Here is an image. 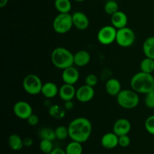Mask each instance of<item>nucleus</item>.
<instances>
[{"instance_id": "nucleus-1", "label": "nucleus", "mask_w": 154, "mask_h": 154, "mask_svg": "<svg viewBox=\"0 0 154 154\" xmlns=\"http://www.w3.org/2000/svg\"><path fill=\"white\" fill-rule=\"evenodd\" d=\"M69 138L72 141L84 143L88 141L93 130V126L90 120L80 117L75 118L68 126Z\"/></svg>"}, {"instance_id": "nucleus-2", "label": "nucleus", "mask_w": 154, "mask_h": 154, "mask_svg": "<svg viewBox=\"0 0 154 154\" xmlns=\"http://www.w3.org/2000/svg\"><path fill=\"white\" fill-rule=\"evenodd\" d=\"M131 89L138 93L147 94L153 91L154 78L152 74L139 72L135 74L130 80Z\"/></svg>"}, {"instance_id": "nucleus-3", "label": "nucleus", "mask_w": 154, "mask_h": 154, "mask_svg": "<svg viewBox=\"0 0 154 154\" xmlns=\"http://www.w3.org/2000/svg\"><path fill=\"white\" fill-rule=\"evenodd\" d=\"M51 60L56 68L64 70L74 65V54L64 47H57L51 53Z\"/></svg>"}, {"instance_id": "nucleus-4", "label": "nucleus", "mask_w": 154, "mask_h": 154, "mask_svg": "<svg viewBox=\"0 0 154 154\" xmlns=\"http://www.w3.org/2000/svg\"><path fill=\"white\" fill-rule=\"evenodd\" d=\"M117 102L121 108L130 110L136 108L140 102L138 93L131 90H122L116 96Z\"/></svg>"}, {"instance_id": "nucleus-5", "label": "nucleus", "mask_w": 154, "mask_h": 154, "mask_svg": "<svg viewBox=\"0 0 154 154\" xmlns=\"http://www.w3.org/2000/svg\"><path fill=\"white\" fill-rule=\"evenodd\" d=\"M53 29L58 34H66L72 29L73 26L72 14L69 13H59L53 21Z\"/></svg>"}, {"instance_id": "nucleus-6", "label": "nucleus", "mask_w": 154, "mask_h": 154, "mask_svg": "<svg viewBox=\"0 0 154 154\" xmlns=\"http://www.w3.org/2000/svg\"><path fill=\"white\" fill-rule=\"evenodd\" d=\"M42 81L38 75L29 74L24 77L23 80V88L26 93L32 96H35L42 92Z\"/></svg>"}, {"instance_id": "nucleus-7", "label": "nucleus", "mask_w": 154, "mask_h": 154, "mask_svg": "<svg viewBox=\"0 0 154 154\" xmlns=\"http://www.w3.org/2000/svg\"><path fill=\"white\" fill-rule=\"evenodd\" d=\"M135 42V34L129 27H123L117 29L116 42L121 48H129Z\"/></svg>"}, {"instance_id": "nucleus-8", "label": "nucleus", "mask_w": 154, "mask_h": 154, "mask_svg": "<svg viewBox=\"0 0 154 154\" xmlns=\"http://www.w3.org/2000/svg\"><path fill=\"white\" fill-rule=\"evenodd\" d=\"M117 29L112 25L105 26L97 33L98 42L102 45H110L116 42Z\"/></svg>"}, {"instance_id": "nucleus-9", "label": "nucleus", "mask_w": 154, "mask_h": 154, "mask_svg": "<svg viewBox=\"0 0 154 154\" xmlns=\"http://www.w3.org/2000/svg\"><path fill=\"white\" fill-rule=\"evenodd\" d=\"M13 111L15 116L20 120H26L28 117L33 114L32 107L26 101L17 102L13 107Z\"/></svg>"}, {"instance_id": "nucleus-10", "label": "nucleus", "mask_w": 154, "mask_h": 154, "mask_svg": "<svg viewBox=\"0 0 154 154\" xmlns=\"http://www.w3.org/2000/svg\"><path fill=\"white\" fill-rule=\"evenodd\" d=\"M95 96V90L93 87L84 84L77 89L75 98L81 103H87L90 102Z\"/></svg>"}, {"instance_id": "nucleus-11", "label": "nucleus", "mask_w": 154, "mask_h": 154, "mask_svg": "<svg viewBox=\"0 0 154 154\" xmlns=\"http://www.w3.org/2000/svg\"><path fill=\"white\" fill-rule=\"evenodd\" d=\"M132 128L130 121L126 118H120L114 122L113 125V132L118 136L128 135Z\"/></svg>"}, {"instance_id": "nucleus-12", "label": "nucleus", "mask_w": 154, "mask_h": 154, "mask_svg": "<svg viewBox=\"0 0 154 154\" xmlns=\"http://www.w3.org/2000/svg\"><path fill=\"white\" fill-rule=\"evenodd\" d=\"M80 78V74L77 68L73 66L69 68H66L63 70L62 73V79L64 84H69L75 85L78 81Z\"/></svg>"}, {"instance_id": "nucleus-13", "label": "nucleus", "mask_w": 154, "mask_h": 154, "mask_svg": "<svg viewBox=\"0 0 154 154\" xmlns=\"http://www.w3.org/2000/svg\"><path fill=\"white\" fill-rule=\"evenodd\" d=\"M72 22L73 26L78 30H85L90 25L89 18L84 12L76 11L72 14Z\"/></svg>"}, {"instance_id": "nucleus-14", "label": "nucleus", "mask_w": 154, "mask_h": 154, "mask_svg": "<svg viewBox=\"0 0 154 154\" xmlns=\"http://www.w3.org/2000/svg\"><path fill=\"white\" fill-rule=\"evenodd\" d=\"M76 89L72 84H64L59 88V94L60 99L63 101L73 100L76 96Z\"/></svg>"}, {"instance_id": "nucleus-15", "label": "nucleus", "mask_w": 154, "mask_h": 154, "mask_svg": "<svg viewBox=\"0 0 154 154\" xmlns=\"http://www.w3.org/2000/svg\"><path fill=\"white\" fill-rule=\"evenodd\" d=\"M101 144L104 148L108 150L115 148L119 145V136L114 132L105 133L101 138Z\"/></svg>"}, {"instance_id": "nucleus-16", "label": "nucleus", "mask_w": 154, "mask_h": 154, "mask_svg": "<svg viewBox=\"0 0 154 154\" xmlns=\"http://www.w3.org/2000/svg\"><path fill=\"white\" fill-rule=\"evenodd\" d=\"M111 23L113 26L117 29L127 26L128 17L125 12L118 11L111 16Z\"/></svg>"}, {"instance_id": "nucleus-17", "label": "nucleus", "mask_w": 154, "mask_h": 154, "mask_svg": "<svg viewBox=\"0 0 154 154\" xmlns=\"http://www.w3.org/2000/svg\"><path fill=\"white\" fill-rule=\"evenodd\" d=\"M91 56L90 53L85 50L78 51L74 54V65L77 67H84L90 63Z\"/></svg>"}, {"instance_id": "nucleus-18", "label": "nucleus", "mask_w": 154, "mask_h": 154, "mask_svg": "<svg viewBox=\"0 0 154 154\" xmlns=\"http://www.w3.org/2000/svg\"><path fill=\"white\" fill-rule=\"evenodd\" d=\"M105 90L111 96H117L122 90L121 83L117 78H109L105 83Z\"/></svg>"}, {"instance_id": "nucleus-19", "label": "nucleus", "mask_w": 154, "mask_h": 154, "mask_svg": "<svg viewBox=\"0 0 154 154\" xmlns=\"http://www.w3.org/2000/svg\"><path fill=\"white\" fill-rule=\"evenodd\" d=\"M41 93L47 99H53L59 94V88L55 83L49 81L43 84Z\"/></svg>"}, {"instance_id": "nucleus-20", "label": "nucleus", "mask_w": 154, "mask_h": 154, "mask_svg": "<svg viewBox=\"0 0 154 154\" xmlns=\"http://www.w3.org/2000/svg\"><path fill=\"white\" fill-rule=\"evenodd\" d=\"M8 143L9 147L12 150H15V151L22 150L23 147H24L23 139H22L21 137L17 134H11L8 137Z\"/></svg>"}, {"instance_id": "nucleus-21", "label": "nucleus", "mask_w": 154, "mask_h": 154, "mask_svg": "<svg viewBox=\"0 0 154 154\" xmlns=\"http://www.w3.org/2000/svg\"><path fill=\"white\" fill-rule=\"evenodd\" d=\"M142 50L145 57L154 60V36H150L144 40Z\"/></svg>"}, {"instance_id": "nucleus-22", "label": "nucleus", "mask_w": 154, "mask_h": 154, "mask_svg": "<svg viewBox=\"0 0 154 154\" xmlns=\"http://www.w3.org/2000/svg\"><path fill=\"white\" fill-rule=\"evenodd\" d=\"M66 111L64 107H61L57 104L50 105L48 108L49 115L56 120H62L66 116Z\"/></svg>"}, {"instance_id": "nucleus-23", "label": "nucleus", "mask_w": 154, "mask_h": 154, "mask_svg": "<svg viewBox=\"0 0 154 154\" xmlns=\"http://www.w3.org/2000/svg\"><path fill=\"white\" fill-rule=\"evenodd\" d=\"M54 6L59 13H69L72 10L70 0H55Z\"/></svg>"}, {"instance_id": "nucleus-24", "label": "nucleus", "mask_w": 154, "mask_h": 154, "mask_svg": "<svg viewBox=\"0 0 154 154\" xmlns=\"http://www.w3.org/2000/svg\"><path fill=\"white\" fill-rule=\"evenodd\" d=\"M65 150H66V154H82V143L72 140V141L67 144Z\"/></svg>"}, {"instance_id": "nucleus-25", "label": "nucleus", "mask_w": 154, "mask_h": 154, "mask_svg": "<svg viewBox=\"0 0 154 154\" xmlns=\"http://www.w3.org/2000/svg\"><path fill=\"white\" fill-rule=\"evenodd\" d=\"M140 69L145 73L152 74L154 72V60L145 57L140 63Z\"/></svg>"}, {"instance_id": "nucleus-26", "label": "nucleus", "mask_w": 154, "mask_h": 154, "mask_svg": "<svg viewBox=\"0 0 154 154\" xmlns=\"http://www.w3.org/2000/svg\"><path fill=\"white\" fill-rule=\"evenodd\" d=\"M38 135L41 139L50 140V141H54L57 139L56 138L55 130L50 127H43L39 130Z\"/></svg>"}, {"instance_id": "nucleus-27", "label": "nucleus", "mask_w": 154, "mask_h": 154, "mask_svg": "<svg viewBox=\"0 0 154 154\" xmlns=\"http://www.w3.org/2000/svg\"><path fill=\"white\" fill-rule=\"evenodd\" d=\"M39 149L43 153L50 154L54 149L53 141L50 140L41 139L39 143Z\"/></svg>"}, {"instance_id": "nucleus-28", "label": "nucleus", "mask_w": 154, "mask_h": 154, "mask_svg": "<svg viewBox=\"0 0 154 154\" xmlns=\"http://www.w3.org/2000/svg\"><path fill=\"white\" fill-rule=\"evenodd\" d=\"M104 9H105V11L107 14L111 16L114 14H115L116 12L118 11L119 5L117 2L114 1V0H109L105 4Z\"/></svg>"}, {"instance_id": "nucleus-29", "label": "nucleus", "mask_w": 154, "mask_h": 154, "mask_svg": "<svg viewBox=\"0 0 154 154\" xmlns=\"http://www.w3.org/2000/svg\"><path fill=\"white\" fill-rule=\"evenodd\" d=\"M54 130H55L56 138H57V139L60 140V141H63V140L66 139L68 137H69L68 126L66 127L65 126H59Z\"/></svg>"}, {"instance_id": "nucleus-30", "label": "nucleus", "mask_w": 154, "mask_h": 154, "mask_svg": "<svg viewBox=\"0 0 154 154\" xmlns=\"http://www.w3.org/2000/svg\"><path fill=\"white\" fill-rule=\"evenodd\" d=\"M146 131L150 135H154V115H150L144 121Z\"/></svg>"}, {"instance_id": "nucleus-31", "label": "nucleus", "mask_w": 154, "mask_h": 154, "mask_svg": "<svg viewBox=\"0 0 154 154\" xmlns=\"http://www.w3.org/2000/svg\"><path fill=\"white\" fill-rule=\"evenodd\" d=\"M144 104L150 109H154V92L151 91L145 94Z\"/></svg>"}, {"instance_id": "nucleus-32", "label": "nucleus", "mask_w": 154, "mask_h": 154, "mask_svg": "<svg viewBox=\"0 0 154 154\" xmlns=\"http://www.w3.org/2000/svg\"><path fill=\"white\" fill-rule=\"evenodd\" d=\"M85 84L90 87H94L98 84V77L95 74H89L85 78Z\"/></svg>"}, {"instance_id": "nucleus-33", "label": "nucleus", "mask_w": 154, "mask_h": 154, "mask_svg": "<svg viewBox=\"0 0 154 154\" xmlns=\"http://www.w3.org/2000/svg\"><path fill=\"white\" fill-rule=\"evenodd\" d=\"M131 143V139L128 135L119 136V146L121 147H129Z\"/></svg>"}, {"instance_id": "nucleus-34", "label": "nucleus", "mask_w": 154, "mask_h": 154, "mask_svg": "<svg viewBox=\"0 0 154 154\" xmlns=\"http://www.w3.org/2000/svg\"><path fill=\"white\" fill-rule=\"evenodd\" d=\"M27 123H28L29 126H35L39 122V118L36 114H32L28 117V119L26 120Z\"/></svg>"}, {"instance_id": "nucleus-35", "label": "nucleus", "mask_w": 154, "mask_h": 154, "mask_svg": "<svg viewBox=\"0 0 154 154\" xmlns=\"http://www.w3.org/2000/svg\"><path fill=\"white\" fill-rule=\"evenodd\" d=\"M63 107H64V108L66 111H70V110H72L74 108V102H72V100L66 101V102H64V104H63Z\"/></svg>"}, {"instance_id": "nucleus-36", "label": "nucleus", "mask_w": 154, "mask_h": 154, "mask_svg": "<svg viewBox=\"0 0 154 154\" xmlns=\"http://www.w3.org/2000/svg\"><path fill=\"white\" fill-rule=\"evenodd\" d=\"M24 147H31L33 144V139L30 137H26L23 139Z\"/></svg>"}, {"instance_id": "nucleus-37", "label": "nucleus", "mask_w": 154, "mask_h": 154, "mask_svg": "<svg viewBox=\"0 0 154 154\" xmlns=\"http://www.w3.org/2000/svg\"><path fill=\"white\" fill-rule=\"evenodd\" d=\"M50 154H66V150H63V149L60 148V147H56Z\"/></svg>"}, {"instance_id": "nucleus-38", "label": "nucleus", "mask_w": 154, "mask_h": 154, "mask_svg": "<svg viewBox=\"0 0 154 154\" xmlns=\"http://www.w3.org/2000/svg\"><path fill=\"white\" fill-rule=\"evenodd\" d=\"M8 0H0V8L5 7L8 5Z\"/></svg>"}, {"instance_id": "nucleus-39", "label": "nucleus", "mask_w": 154, "mask_h": 154, "mask_svg": "<svg viewBox=\"0 0 154 154\" xmlns=\"http://www.w3.org/2000/svg\"><path fill=\"white\" fill-rule=\"evenodd\" d=\"M75 1L78 2H84L85 0H75Z\"/></svg>"}, {"instance_id": "nucleus-40", "label": "nucleus", "mask_w": 154, "mask_h": 154, "mask_svg": "<svg viewBox=\"0 0 154 154\" xmlns=\"http://www.w3.org/2000/svg\"><path fill=\"white\" fill-rule=\"evenodd\" d=\"M117 154H123V153H117Z\"/></svg>"}, {"instance_id": "nucleus-41", "label": "nucleus", "mask_w": 154, "mask_h": 154, "mask_svg": "<svg viewBox=\"0 0 154 154\" xmlns=\"http://www.w3.org/2000/svg\"><path fill=\"white\" fill-rule=\"evenodd\" d=\"M153 92H154V89H153Z\"/></svg>"}]
</instances>
